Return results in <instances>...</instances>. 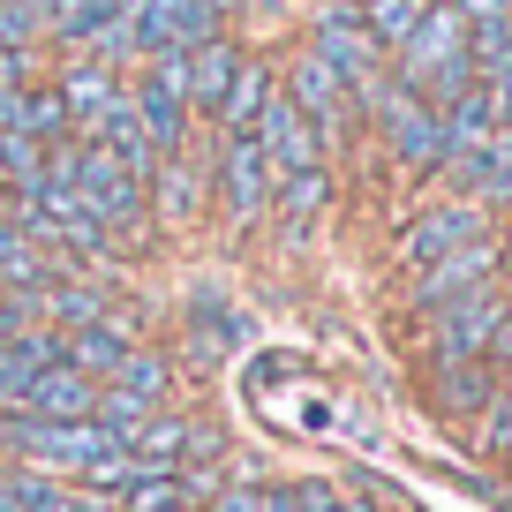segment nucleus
<instances>
[{"label": "nucleus", "instance_id": "obj_20", "mask_svg": "<svg viewBox=\"0 0 512 512\" xmlns=\"http://www.w3.org/2000/svg\"><path fill=\"white\" fill-rule=\"evenodd\" d=\"M445 377H452V384H445V407H460V415H475V407H482V400H490V392H497V384L482 377L475 362H452Z\"/></svg>", "mask_w": 512, "mask_h": 512}, {"label": "nucleus", "instance_id": "obj_5", "mask_svg": "<svg viewBox=\"0 0 512 512\" xmlns=\"http://www.w3.org/2000/svg\"><path fill=\"white\" fill-rule=\"evenodd\" d=\"M497 317H505V302H497L490 287H475V294H460V302H445L437 309V362H475L482 347H490V332H497Z\"/></svg>", "mask_w": 512, "mask_h": 512}, {"label": "nucleus", "instance_id": "obj_30", "mask_svg": "<svg viewBox=\"0 0 512 512\" xmlns=\"http://www.w3.org/2000/svg\"><path fill=\"white\" fill-rule=\"evenodd\" d=\"M505 8H512V0H505Z\"/></svg>", "mask_w": 512, "mask_h": 512}, {"label": "nucleus", "instance_id": "obj_11", "mask_svg": "<svg viewBox=\"0 0 512 512\" xmlns=\"http://www.w3.org/2000/svg\"><path fill=\"white\" fill-rule=\"evenodd\" d=\"M121 452H128V467H181L196 452V430L181 415H159V407H151V415L121 437Z\"/></svg>", "mask_w": 512, "mask_h": 512}, {"label": "nucleus", "instance_id": "obj_24", "mask_svg": "<svg viewBox=\"0 0 512 512\" xmlns=\"http://www.w3.org/2000/svg\"><path fill=\"white\" fill-rule=\"evenodd\" d=\"M211 512H264V490H256V482H234V490L211 497Z\"/></svg>", "mask_w": 512, "mask_h": 512}, {"label": "nucleus", "instance_id": "obj_10", "mask_svg": "<svg viewBox=\"0 0 512 512\" xmlns=\"http://www.w3.org/2000/svg\"><path fill=\"white\" fill-rule=\"evenodd\" d=\"M234 68H241L234 38H204V46L181 53V98H189V113H219V98H226V83H234Z\"/></svg>", "mask_w": 512, "mask_h": 512}, {"label": "nucleus", "instance_id": "obj_16", "mask_svg": "<svg viewBox=\"0 0 512 512\" xmlns=\"http://www.w3.org/2000/svg\"><path fill=\"white\" fill-rule=\"evenodd\" d=\"M422 8H430V0H362V31L377 38V53H400L407 38H415Z\"/></svg>", "mask_w": 512, "mask_h": 512}, {"label": "nucleus", "instance_id": "obj_14", "mask_svg": "<svg viewBox=\"0 0 512 512\" xmlns=\"http://www.w3.org/2000/svg\"><path fill=\"white\" fill-rule=\"evenodd\" d=\"M467 174V189L490 196V204H512V128H497V136H482L475 151H452Z\"/></svg>", "mask_w": 512, "mask_h": 512}, {"label": "nucleus", "instance_id": "obj_13", "mask_svg": "<svg viewBox=\"0 0 512 512\" xmlns=\"http://www.w3.org/2000/svg\"><path fill=\"white\" fill-rule=\"evenodd\" d=\"M91 144L113 151V159H121V174H136V181H151V166H159V144L144 136V121H136V106H128V98H121L113 113H98Z\"/></svg>", "mask_w": 512, "mask_h": 512}, {"label": "nucleus", "instance_id": "obj_4", "mask_svg": "<svg viewBox=\"0 0 512 512\" xmlns=\"http://www.w3.org/2000/svg\"><path fill=\"white\" fill-rule=\"evenodd\" d=\"M211 181H219V196H226V211H234V219H256V211L272 204V181H279V174H272V159L256 151V136H226Z\"/></svg>", "mask_w": 512, "mask_h": 512}, {"label": "nucleus", "instance_id": "obj_8", "mask_svg": "<svg viewBox=\"0 0 512 512\" xmlns=\"http://www.w3.org/2000/svg\"><path fill=\"white\" fill-rule=\"evenodd\" d=\"M490 272H497V241H467V249H452V256H437V264H422L415 302H422V309H445V302H460V294H475Z\"/></svg>", "mask_w": 512, "mask_h": 512}, {"label": "nucleus", "instance_id": "obj_6", "mask_svg": "<svg viewBox=\"0 0 512 512\" xmlns=\"http://www.w3.org/2000/svg\"><path fill=\"white\" fill-rule=\"evenodd\" d=\"M53 91H61V106H68V128H83V136L98 128V113H113V106L128 98L121 76H113V61H98V53L68 61L61 76H53Z\"/></svg>", "mask_w": 512, "mask_h": 512}, {"label": "nucleus", "instance_id": "obj_1", "mask_svg": "<svg viewBox=\"0 0 512 512\" xmlns=\"http://www.w3.org/2000/svg\"><path fill=\"white\" fill-rule=\"evenodd\" d=\"M249 136H256V151L272 159V174H302V166H324V136L309 128V113L294 106V98L279 91V83H272V98L256 106Z\"/></svg>", "mask_w": 512, "mask_h": 512}, {"label": "nucleus", "instance_id": "obj_12", "mask_svg": "<svg viewBox=\"0 0 512 512\" xmlns=\"http://www.w3.org/2000/svg\"><path fill=\"white\" fill-rule=\"evenodd\" d=\"M128 347H136V332H128V324H113V317L61 332V362H68V369H83V377H98V384L113 377V362H121Z\"/></svg>", "mask_w": 512, "mask_h": 512}, {"label": "nucleus", "instance_id": "obj_15", "mask_svg": "<svg viewBox=\"0 0 512 512\" xmlns=\"http://www.w3.org/2000/svg\"><path fill=\"white\" fill-rule=\"evenodd\" d=\"M264 98H272V68H264V61H241L211 121H219L226 136H249V121H256V106H264Z\"/></svg>", "mask_w": 512, "mask_h": 512}, {"label": "nucleus", "instance_id": "obj_28", "mask_svg": "<svg viewBox=\"0 0 512 512\" xmlns=\"http://www.w3.org/2000/svg\"><path fill=\"white\" fill-rule=\"evenodd\" d=\"M0 347H8V324H0Z\"/></svg>", "mask_w": 512, "mask_h": 512}, {"label": "nucleus", "instance_id": "obj_21", "mask_svg": "<svg viewBox=\"0 0 512 512\" xmlns=\"http://www.w3.org/2000/svg\"><path fill=\"white\" fill-rule=\"evenodd\" d=\"M294 505H302V512H369L362 497H347L339 482H302V490H294Z\"/></svg>", "mask_w": 512, "mask_h": 512}, {"label": "nucleus", "instance_id": "obj_3", "mask_svg": "<svg viewBox=\"0 0 512 512\" xmlns=\"http://www.w3.org/2000/svg\"><path fill=\"white\" fill-rule=\"evenodd\" d=\"M309 53L332 61L347 91H369V83H377V38L362 31V8H324L317 31H309Z\"/></svg>", "mask_w": 512, "mask_h": 512}, {"label": "nucleus", "instance_id": "obj_22", "mask_svg": "<svg viewBox=\"0 0 512 512\" xmlns=\"http://www.w3.org/2000/svg\"><path fill=\"white\" fill-rule=\"evenodd\" d=\"M38 83V46H0V91Z\"/></svg>", "mask_w": 512, "mask_h": 512}, {"label": "nucleus", "instance_id": "obj_18", "mask_svg": "<svg viewBox=\"0 0 512 512\" xmlns=\"http://www.w3.org/2000/svg\"><path fill=\"white\" fill-rule=\"evenodd\" d=\"M106 384H121V392H136V400L159 407V400H166V362H159V354H144V347H128L121 362H113Z\"/></svg>", "mask_w": 512, "mask_h": 512}, {"label": "nucleus", "instance_id": "obj_25", "mask_svg": "<svg viewBox=\"0 0 512 512\" xmlns=\"http://www.w3.org/2000/svg\"><path fill=\"white\" fill-rule=\"evenodd\" d=\"M23 249H31V234H23V226L0 211V264H8V256H23Z\"/></svg>", "mask_w": 512, "mask_h": 512}, {"label": "nucleus", "instance_id": "obj_27", "mask_svg": "<svg viewBox=\"0 0 512 512\" xmlns=\"http://www.w3.org/2000/svg\"><path fill=\"white\" fill-rule=\"evenodd\" d=\"M204 8H211V16H234V8H241V0H204Z\"/></svg>", "mask_w": 512, "mask_h": 512}, {"label": "nucleus", "instance_id": "obj_17", "mask_svg": "<svg viewBox=\"0 0 512 512\" xmlns=\"http://www.w3.org/2000/svg\"><path fill=\"white\" fill-rule=\"evenodd\" d=\"M272 196H279V211H287L294 226H309L324 204H332V174H324V166H302V174H279V181H272Z\"/></svg>", "mask_w": 512, "mask_h": 512}, {"label": "nucleus", "instance_id": "obj_7", "mask_svg": "<svg viewBox=\"0 0 512 512\" xmlns=\"http://www.w3.org/2000/svg\"><path fill=\"white\" fill-rule=\"evenodd\" d=\"M467 241H482V211L475 204H437V211H422V219L400 234V264H415V272H422V264L467 249Z\"/></svg>", "mask_w": 512, "mask_h": 512}, {"label": "nucleus", "instance_id": "obj_29", "mask_svg": "<svg viewBox=\"0 0 512 512\" xmlns=\"http://www.w3.org/2000/svg\"><path fill=\"white\" fill-rule=\"evenodd\" d=\"M0 211H8V189H0Z\"/></svg>", "mask_w": 512, "mask_h": 512}, {"label": "nucleus", "instance_id": "obj_2", "mask_svg": "<svg viewBox=\"0 0 512 512\" xmlns=\"http://www.w3.org/2000/svg\"><path fill=\"white\" fill-rule=\"evenodd\" d=\"M128 23H136V53H189L204 46V38H219V16H211L204 0H136L128 8Z\"/></svg>", "mask_w": 512, "mask_h": 512}, {"label": "nucleus", "instance_id": "obj_23", "mask_svg": "<svg viewBox=\"0 0 512 512\" xmlns=\"http://www.w3.org/2000/svg\"><path fill=\"white\" fill-rule=\"evenodd\" d=\"M482 445H512V377L497 384V400H490V415H482Z\"/></svg>", "mask_w": 512, "mask_h": 512}, {"label": "nucleus", "instance_id": "obj_19", "mask_svg": "<svg viewBox=\"0 0 512 512\" xmlns=\"http://www.w3.org/2000/svg\"><path fill=\"white\" fill-rule=\"evenodd\" d=\"M8 482H16L23 512H68V490H61V475H38V467L8 460Z\"/></svg>", "mask_w": 512, "mask_h": 512}, {"label": "nucleus", "instance_id": "obj_26", "mask_svg": "<svg viewBox=\"0 0 512 512\" xmlns=\"http://www.w3.org/2000/svg\"><path fill=\"white\" fill-rule=\"evenodd\" d=\"M452 8H460V16H467V23H490V16H512L505 0H452Z\"/></svg>", "mask_w": 512, "mask_h": 512}, {"label": "nucleus", "instance_id": "obj_9", "mask_svg": "<svg viewBox=\"0 0 512 512\" xmlns=\"http://www.w3.org/2000/svg\"><path fill=\"white\" fill-rule=\"evenodd\" d=\"M287 98L309 113V128H317V136H332V128L347 121V83H339V68H332V61H317V53H302V61H294Z\"/></svg>", "mask_w": 512, "mask_h": 512}]
</instances>
